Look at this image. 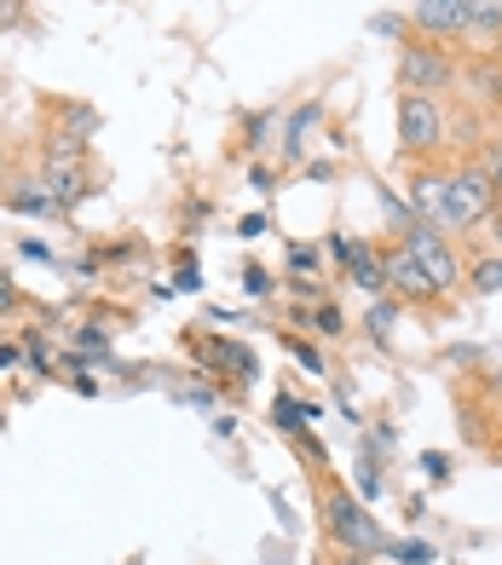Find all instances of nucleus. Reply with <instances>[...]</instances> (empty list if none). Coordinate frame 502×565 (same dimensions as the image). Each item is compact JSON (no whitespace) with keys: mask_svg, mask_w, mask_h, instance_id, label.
Wrapping results in <instances>:
<instances>
[{"mask_svg":"<svg viewBox=\"0 0 502 565\" xmlns=\"http://www.w3.org/2000/svg\"><path fill=\"white\" fill-rule=\"evenodd\" d=\"M496 185L485 168H462V173H439V185L428 196V214L439 220V231H468L485 214H496Z\"/></svg>","mask_w":502,"mask_h":565,"instance_id":"obj_1","label":"nucleus"},{"mask_svg":"<svg viewBox=\"0 0 502 565\" xmlns=\"http://www.w3.org/2000/svg\"><path fill=\"white\" fill-rule=\"evenodd\" d=\"M323 525L346 554H387V531L375 525V513H364V497L341 484H323Z\"/></svg>","mask_w":502,"mask_h":565,"instance_id":"obj_2","label":"nucleus"},{"mask_svg":"<svg viewBox=\"0 0 502 565\" xmlns=\"http://www.w3.org/2000/svg\"><path fill=\"white\" fill-rule=\"evenodd\" d=\"M450 82H457V64H450V53H445L439 41H405V58H398V87L434 98Z\"/></svg>","mask_w":502,"mask_h":565,"instance_id":"obj_3","label":"nucleus"},{"mask_svg":"<svg viewBox=\"0 0 502 565\" xmlns=\"http://www.w3.org/2000/svg\"><path fill=\"white\" fill-rule=\"evenodd\" d=\"M405 248L416 254V266L428 271V282H434L439 295H450V289L462 282V271H457V248H450V237H445L439 225H410V231H405Z\"/></svg>","mask_w":502,"mask_h":565,"instance_id":"obj_4","label":"nucleus"},{"mask_svg":"<svg viewBox=\"0 0 502 565\" xmlns=\"http://www.w3.org/2000/svg\"><path fill=\"white\" fill-rule=\"evenodd\" d=\"M445 134V116L428 93H405L398 98V139H405V157H434Z\"/></svg>","mask_w":502,"mask_h":565,"instance_id":"obj_5","label":"nucleus"},{"mask_svg":"<svg viewBox=\"0 0 502 565\" xmlns=\"http://www.w3.org/2000/svg\"><path fill=\"white\" fill-rule=\"evenodd\" d=\"M382 271H387V289H393V300H405V306H428V300H439V289L428 282V271L416 266V254H410L405 243L382 248Z\"/></svg>","mask_w":502,"mask_h":565,"instance_id":"obj_6","label":"nucleus"},{"mask_svg":"<svg viewBox=\"0 0 502 565\" xmlns=\"http://www.w3.org/2000/svg\"><path fill=\"white\" fill-rule=\"evenodd\" d=\"M416 30L428 35V41H457L473 30V18H468V0H416Z\"/></svg>","mask_w":502,"mask_h":565,"instance_id":"obj_7","label":"nucleus"},{"mask_svg":"<svg viewBox=\"0 0 502 565\" xmlns=\"http://www.w3.org/2000/svg\"><path fill=\"white\" fill-rule=\"evenodd\" d=\"M46 191H53L64 209L87 196V157H64V150H46Z\"/></svg>","mask_w":502,"mask_h":565,"instance_id":"obj_8","label":"nucleus"},{"mask_svg":"<svg viewBox=\"0 0 502 565\" xmlns=\"http://www.w3.org/2000/svg\"><path fill=\"white\" fill-rule=\"evenodd\" d=\"M346 282H353L359 295H370V300H382L387 295V271H382V248H359L353 260H346Z\"/></svg>","mask_w":502,"mask_h":565,"instance_id":"obj_9","label":"nucleus"},{"mask_svg":"<svg viewBox=\"0 0 502 565\" xmlns=\"http://www.w3.org/2000/svg\"><path fill=\"white\" fill-rule=\"evenodd\" d=\"M312 134H323V105H300L289 121V139H284V157L307 162L312 157Z\"/></svg>","mask_w":502,"mask_h":565,"instance_id":"obj_10","label":"nucleus"},{"mask_svg":"<svg viewBox=\"0 0 502 565\" xmlns=\"http://www.w3.org/2000/svg\"><path fill=\"white\" fill-rule=\"evenodd\" d=\"M7 209H12V214H64V202L46 191V185H41V191H35V185H23V191L7 196Z\"/></svg>","mask_w":502,"mask_h":565,"instance_id":"obj_11","label":"nucleus"},{"mask_svg":"<svg viewBox=\"0 0 502 565\" xmlns=\"http://www.w3.org/2000/svg\"><path fill=\"white\" fill-rule=\"evenodd\" d=\"M468 18H473V30L502 35V0H468Z\"/></svg>","mask_w":502,"mask_h":565,"instance_id":"obj_12","label":"nucleus"},{"mask_svg":"<svg viewBox=\"0 0 502 565\" xmlns=\"http://www.w3.org/2000/svg\"><path fill=\"white\" fill-rule=\"evenodd\" d=\"M468 282H473L480 295H496V289H502V254H491V260L473 266V271H468Z\"/></svg>","mask_w":502,"mask_h":565,"instance_id":"obj_13","label":"nucleus"},{"mask_svg":"<svg viewBox=\"0 0 502 565\" xmlns=\"http://www.w3.org/2000/svg\"><path fill=\"white\" fill-rule=\"evenodd\" d=\"M398 306H405V300H375V306H370V335H375V341H387V329H393V318H398Z\"/></svg>","mask_w":502,"mask_h":565,"instance_id":"obj_14","label":"nucleus"},{"mask_svg":"<svg viewBox=\"0 0 502 565\" xmlns=\"http://www.w3.org/2000/svg\"><path fill=\"white\" fill-rule=\"evenodd\" d=\"M312 323H318V335H330V341H335V335H346V318L335 312L330 300H323V306H312Z\"/></svg>","mask_w":502,"mask_h":565,"instance_id":"obj_15","label":"nucleus"},{"mask_svg":"<svg viewBox=\"0 0 502 565\" xmlns=\"http://www.w3.org/2000/svg\"><path fill=\"white\" fill-rule=\"evenodd\" d=\"M289 289H295L300 300H307V306H323V277H307V271H295V277H289Z\"/></svg>","mask_w":502,"mask_h":565,"instance_id":"obj_16","label":"nucleus"},{"mask_svg":"<svg viewBox=\"0 0 502 565\" xmlns=\"http://www.w3.org/2000/svg\"><path fill=\"white\" fill-rule=\"evenodd\" d=\"M387 554H393V559H405V565H428V559H434L428 543H387Z\"/></svg>","mask_w":502,"mask_h":565,"instance_id":"obj_17","label":"nucleus"},{"mask_svg":"<svg viewBox=\"0 0 502 565\" xmlns=\"http://www.w3.org/2000/svg\"><path fill=\"white\" fill-rule=\"evenodd\" d=\"M284 347H289V352H295V358H300V364H307L312 375H323V352H318V347H307V341H295V335H284Z\"/></svg>","mask_w":502,"mask_h":565,"instance_id":"obj_18","label":"nucleus"},{"mask_svg":"<svg viewBox=\"0 0 502 565\" xmlns=\"http://www.w3.org/2000/svg\"><path fill=\"white\" fill-rule=\"evenodd\" d=\"M375 491H382V473H375V461H359V497L375 502Z\"/></svg>","mask_w":502,"mask_h":565,"instance_id":"obj_19","label":"nucleus"},{"mask_svg":"<svg viewBox=\"0 0 502 565\" xmlns=\"http://www.w3.org/2000/svg\"><path fill=\"white\" fill-rule=\"evenodd\" d=\"M243 282H248V295H271V277H266V266H243Z\"/></svg>","mask_w":502,"mask_h":565,"instance_id":"obj_20","label":"nucleus"},{"mask_svg":"<svg viewBox=\"0 0 502 565\" xmlns=\"http://www.w3.org/2000/svg\"><path fill=\"white\" fill-rule=\"evenodd\" d=\"M271 127H278V121H271V116H248V145L260 150V145L271 139Z\"/></svg>","mask_w":502,"mask_h":565,"instance_id":"obj_21","label":"nucleus"},{"mask_svg":"<svg viewBox=\"0 0 502 565\" xmlns=\"http://www.w3.org/2000/svg\"><path fill=\"white\" fill-rule=\"evenodd\" d=\"M289 266H295V271H318V248L295 243V248H289Z\"/></svg>","mask_w":502,"mask_h":565,"instance_id":"obj_22","label":"nucleus"},{"mask_svg":"<svg viewBox=\"0 0 502 565\" xmlns=\"http://www.w3.org/2000/svg\"><path fill=\"white\" fill-rule=\"evenodd\" d=\"M18 23H23V0H0V35L18 30Z\"/></svg>","mask_w":502,"mask_h":565,"instance_id":"obj_23","label":"nucleus"},{"mask_svg":"<svg viewBox=\"0 0 502 565\" xmlns=\"http://www.w3.org/2000/svg\"><path fill=\"white\" fill-rule=\"evenodd\" d=\"M18 306H23V295L12 289V277H0V312H18Z\"/></svg>","mask_w":502,"mask_h":565,"instance_id":"obj_24","label":"nucleus"},{"mask_svg":"<svg viewBox=\"0 0 502 565\" xmlns=\"http://www.w3.org/2000/svg\"><path fill=\"white\" fill-rule=\"evenodd\" d=\"M421 468H428L434 479H450V461H445L439 450H428V456H421Z\"/></svg>","mask_w":502,"mask_h":565,"instance_id":"obj_25","label":"nucleus"},{"mask_svg":"<svg viewBox=\"0 0 502 565\" xmlns=\"http://www.w3.org/2000/svg\"><path fill=\"white\" fill-rule=\"evenodd\" d=\"M180 289H203V277H196V260L185 254V266H180Z\"/></svg>","mask_w":502,"mask_h":565,"instance_id":"obj_26","label":"nucleus"},{"mask_svg":"<svg viewBox=\"0 0 502 565\" xmlns=\"http://www.w3.org/2000/svg\"><path fill=\"white\" fill-rule=\"evenodd\" d=\"M485 173H491V185H496V196H502V145L491 150V162H485Z\"/></svg>","mask_w":502,"mask_h":565,"instance_id":"obj_27","label":"nucleus"},{"mask_svg":"<svg viewBox=\"0 0 502 565\" xmlns=\"http://www.w3.org/2000/svg\"><path fill=\"white\" fill-rule=\"evenodd\" d=\"M491 225H496V243H502V202H496V214H491Z\"/></svg>","mask_w":502,"mask_h":565,"instance_id":"obj_28","label":"nucleus"}]
</instances>
